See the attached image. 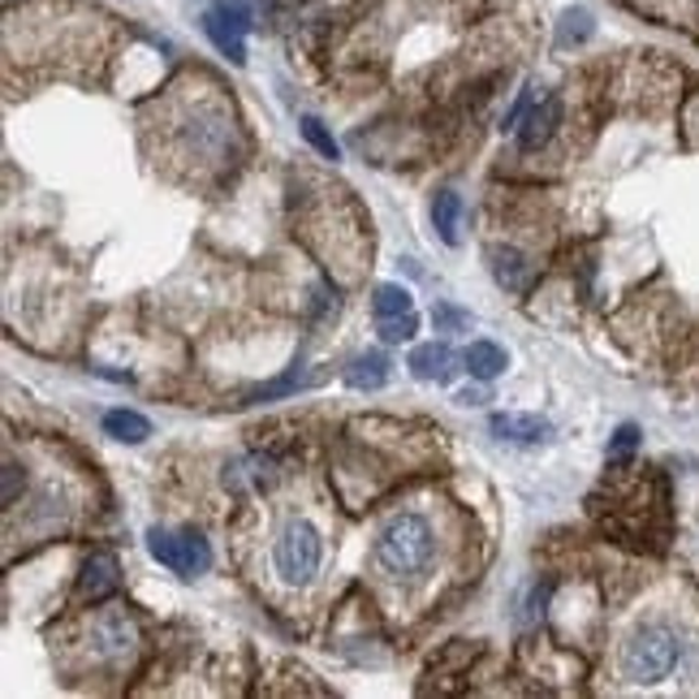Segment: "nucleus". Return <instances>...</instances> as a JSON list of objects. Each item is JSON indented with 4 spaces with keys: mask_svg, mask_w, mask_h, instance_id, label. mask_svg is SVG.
Instances as JSON below:
<instances>
[{
    "mask_svg": "<svg viewBox=\"0 0 699 699\" xmlns=\"http://www.w3.org/2000/svg\"><path fill=\"white\" fill-rule=\"evenodd\" d=\"M436 558V536L423 514H398L376 536V561L393 578H415Z\"/></svg>",
    "mask_w": 699,
    "mask_h": 699,
    "instance_id": "1",
    "label": "nucleus"
},
{
    "mask_svg": "<svg viewBox=\"0 0 699 699\" xmlns=\"http://www.w3.org/2000/svg\"><path fill=\"white\" fill-rule=\"evenodd\" d=\"M678 656H683L678 634L669 627H661V622H652V627L630 634L627 652H622V674L630 683H661V678L674 674Z\"/></svg>",
    "mask_w": 699,
    "mask_h": 699,
    "instance_id": "2",
    "label": "nucleus"
},
{
    "mask_svg": "<svg viewBox=\"0 0 699 699\" xmlns=\"http://www.w3.org/2000/svg\"><path fill=\"white\" fill-rule=\"evenodd\" d=\"M147 553L160 561L164 570H173L177 578H199V574L211 570V545L195 527H182V531L151 527L147 531Z\"/></svg>",
    "mask_w": 699,
    "mask_h": 699,
    "instance_id": "3",
    "label": "nucleus"
},
{
    "mask_svg": "<svg viewBox=\"0 0 699 699\" xmlns=\"http://www.w3.org/2000/svg\"><path fill=\"white\" fill-rule=\"evenodd\" d=\"M273 561H277V574L289 583V587L311 583L316 570H320V561H324V540H320V531H316L307 518L289 523V527L280 531L277 549H273Z\"/></svg>",
    "mask_w": 699,
    "mask_h": 699,
    "instance_id": "4",
    "label": "nucleus"
},
{
    "mask_svg": "<svg viewBox=\"0 0 699 699\" xmlns=\"http://www.w3.org/2000/svg\"><path fill=\"white\" fill-rule=\"evenodd\" d=\"M247 26H251V13L242 9V4H216L204 13V31H208V39L233 61V66H242L247 61Z\"/></svg>",
    "mask_w": 699,
    "mask_h": 699,
    "instance_id": "5",
    "label": "nucleus"
},
{
    "mask_svg": "<svg viewBox=\"0 0 699 699\" xmlns=\"http://www.w3.org/2000/svg\"><path fill=\"white\" fill-rule=\"evenodd\" d=\"M117 587H122V561L113 553H91L82 574H78V600L100 605V600L117 596Z\"/></svg>",
    "mask_w": 699,
    "mask_h": 699,
    "instance_id": "6",
    "label": "nucleus"
},
{
    "mask_svg": "<svg viewBox=\"0 0 699 699\" xmlns=\"http://www.w3.org/2000/svg\"><path fill=\"white\" fill-rule=\"evenodd\" d=\"M561 126V100L558 95H545L527 117H523V126L514 130L518 135V147L523 151H540V147H549V139L558 135Z\"/></svg>",
    "mask_w": 699,
    "mask_h": 699,
    "instance_id": "7",
    "label": "nucleus"
},
{
    "mask_svg": "<svg viewBox=\"0 0 699 699\" xmlns=\"http://www.w3.org/2000/svg\"><path fill=\"white\" fill-rule=\"evenodd\" d=\"M415 380H432V385H449L454 371H458V354L449 350V342H427V346L411 350V363Z\"/></svg>",
    "mask_w": 699,
    "mask_h": 699,
    "instance_id": "8",
    "label": "nucleus"
},
{
    "mask_svg": "<svg viewBox=\"0 0 699 699\" xmlns=\"http://www.w3.org/2000/svg\"><path fill=\"white\" fill-rule=\"evenodd\" d=\"M489 268H492V277H496V285L509 289V294H523V289L531 285V260H527L523 251H514V247H492Z\"/></svg>",
    "mask_w": 699,
    "mask_h": 699,
    "instance_id": "9",
    "label": "nucleus"
},
{
    "mask_svg": "<svg viewBox=\"0 0 699 699\" xmlns=\"http://www.w3.org/2000/svg\"><path fill=\"white\" fill-rule=\"evenodd\" d=\"M489 427L501 440H514V445H540V440H549V432H553L549 420H540V415H514V411L492 415Z\"/></svg>",
    "mask_w": 699,
    "mask_h": 699,
    "instance_id": "10",
    "label": "nucleus"
},
{
    "mask_svg": "<svg viewBox=\"0 0 699 699\" xmlns=\"http://www.w3.org/2000/svg\"><path fill=\"white\" fill-rule=\"evenodd\" d=\"M346 385L350 389H367V393H376V389H385L389 385V358L385 354H358L354 363H350L346 371Z\"/></svg>",
    "mask_w": 699,
    "mask_h": 699,
    "instance_id": "11",
    "label": "nucleus"
},
{
    "mask_svg": "<svg viewBox=\"0 0 699 699\" xmlns=\"http://www.w3.org/2000/svg\"><path fill=\"white\" fill-rule=\"evenodd\" d=\"M462 363H467V371H471L475 380H496V376L509 367V354L496 346V342H471L467 354H462Z\"/></svg>",
    "mask_w": 699,
    "mask_h": 699,
    "instance_id": "12",
    "label": "nucleus"
},
{
    "mask_svg": "<svg viewBox=\"0 0 699 699\" xmlns=\"http://www.w3.org/2000/svg\"><path fill=\"white\" fill-rule=\"evenodd\" d=\"M104 436H113V440H122V445H142L147 436H151V423L142 420L139 411H108L104 415Z\"/></svg>",
    "mask_w": 699,
    "mask_h": 699,
    "instance_id": "13",
    "label": "nucleus"
},
{
    "mask_svg": "<svg viewBox=\"0 0 699 699\" xmlns=\"http://www.w3.org/2000/svg\"><path fill=\"white\" fill-rule=\"evenodd\" d=\"M458 216H462V199L454 191H440L432 199V225H436V233H440L445 247H458Z\"/></svg>",
    "mask_w": 699,
    "mask_h": 699,
    "instance_id": "14",
    "label": "nucleus"
},
{
    "mask_svg": "<svg viewBox=\"0 0 699 699\" xmlns=\"http://www.w3.org/2000/svg\"><path fill=\"white\" fill-rule=\"evenodd\" d=\"M371 311H376V320H398V316H411V289H402V285H376Z\"/></svg>",
    "mask_w": 699,
    "mask_h": 699,
    "instance_id": "15",
    "label": "nucleus"
},
{
    "mask_svg": "<svg viewBox=\"0 0 699 699\" xmlns=\"http://www.w3.org/2000/svg\"><path fill=\"white\" fill-rule=\"evenodd\" d=\"M592 31H596L592 13L587 9H570V13H561L558 22V44H583Z\"/></svg>",
    "mask_w": 699,
    "mask_h": 699,
    "instance_id": "16",
    "label": "nucleus"
},
{
    "mask_svg": "<svg viewBox=\"0 0 699 699\" xmlns=\"http://www.w3.org/2000/svg\"><path fill=\"white\" fill-rule=\"evenodd\" d=\"M302 139L311 142L324 160H337V156H342V147H337V139L324 130V122H320V117H302Z\"/></svg>",
    "mask_w": 699,
    "mask_h": 699,
    "instance_id": "17",
    "label": "nucleus"
},
{
    "mask_svg": "<svg viewBox=\"0 0 699 699\" xmlns=\"http://www.w3.org/2000/svg\"><path fill=\"white\" fill-rule=\"evenodd\" d=\"M415 333H420V320H415V311H411V316H398V320H380V342H385V346L411 342Z\"/></svg>",
    "mask_w": 699,
    "mask_h": 699,
    "instance_id": "18",
    "label": "nucleus"
},
{
    "mask_svg": "<svg viewBox=\"0 0 699 699\" xmlns=\"http://www.w3.org/2000/svg\"><path fill=\"white\" fill-rule=\"evenodd\" d=\"M307 380L298 376V371H289V376H280V380H273V385H264V389H255L247 402H273V398H280V393H294V389H302Z\"/></svg>",
    "mask_w": 699,
    "mask_h": 699,
    "instance_id": "19",
    "label": "nucleus"
},
{
    "mask_svg": "<svg viewBox=\"0 0 699 699\" xmlns=\"http://www.w3.org/2000/svg\"><path fill=\"white\" fill-rule=\"evenodd\" d=\"M536 108V87H523L518 91V100H514V108L505 113V122H501V130H518L523 126V117Z\"/></svg>",
    "mask_w": 699,
    "mask_h": 699,
    "instance_id": "20",
    "label": "nucleus"
},
{
    "mask_svg": "<svg viewBox=\"0 0 699 699\" xmlns=\"http://www.w3.org/2000/svg\"><path fill=\"white\" fill-rule=\"evenodd\" d=\"M634 445H639V427H634V423H622V427L614 432V445H609V454H614V458H627Z\"/></svg>",
    "mask_w": 699,
    "mask_h": 699,
    "instance_id": "21",
    "label": "nucleus"
},
{
    "mask_svg": "<svg viewBox=\"0 0 699 699\" xmlns=\"http://www.w3.org/2000/svg\"><path fill=\"white\" fill-rule=\"evenodd\" d=\"M18 501V462L9 458L4 462V505H13Z\"/></svg>",
    "mask_w": 699,
    "mask_h": 699,
    "instance_id": "22",
    "label": "nucleus"
}]
</instances>
